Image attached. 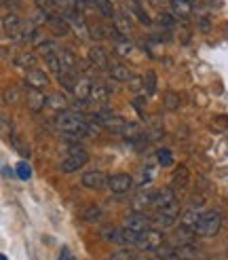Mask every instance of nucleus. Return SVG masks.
<instances>
[{"label": "nucleus", "mask_w": 228, "mask_h": 260, "mask_svg": "<svg viewBox=\"0 0 228 260\" xmlns=\"http://www.w3.org/2000/svg\"><path fill=\"white\" fill-rule=\"evenodd\" d=\"M55 125L66 136H79V138L89 136V121H85L81 114H76L72 110H61L55 116Z\"/></svg>", "instance_id": "nucleus-1"}, {"label": "nucleus", "mask_w": 228, "mask_h": 260, "mask_svg": "<svg viewBox=\"0 0 228 260\" xmlns=\"http://www.w3.org/2000/svg\"><path fill=\"white\" fill-rule=\"evenodd\" d=\"M137 248H142L146 252H155V250H161L165 245V235L159 231V229H148L144 233L137 235Z\"/></svg>", "instance_id": "nucleus-2"}, {"label": "nucleus", "mask_w": 228, "mask_h": 260, "mask_svg": "<svg viewBox=\"0 0 228 260\" xmlns=\"http://www.w3.org/2000/svg\"><path fill=\"white\" fill-rule=\"evenodd\" d=\"M222 226V216L220 212H205L201 218V224L197 229V233L201 237H215L218 235V231Z\"/></svg>", "instance_id": "nucleus-3"}, {"label": "nucleus", "mask_w": 228, "mask_h": 260, "mask_svg": "<svg viewBox=\"0 0 228 260\" xmlns=\"http://www.w3.org/2000/svg\"><path fill=\"white\" fill-rule=\"evenodd\" d=\"M89 161V154L83 148H70V152L66 154V159L61 161V172L63 174H72L76 170L85 167V163Z\"/></svg>", "instance_id": "nucleus-4"}, {"label": "nucleus", "mask_w": 228, "mask_h": 260, "mask_svg": "<svg viewBox=\"0 0 228 260\" xmlns=\"http://www.w3.org/2000/svg\"><path fill=\"white\" fill-rule=\"evenodd\" d=\"M95 121L97 125H101L104 129H108V132H114V134H123L127 123L121 119V116L112 114V112H101V114H95Z\"/></svg>", "instance_id": "nucleus-5"}, {"label": "nucleus", "mask_w": 228, "mask_h": 260, "mask_svg": "<svg viewBox=\"0 0 228 260\" xmlns=\"http://www.w3.org/2000/svg\"><path fill=\"white\" fill-rule=\"evenodd\" d=\"M23 28H25V23L15 15V13H7V15L3 17V32L9 38H13V41H19Z\"/></svg>", "instance_id": "nucleus-6"}, {"label": "nucleus", "mask_w": 228, "mask_h": 260, "mask_svg": "<svg viewBox=\"0 0 228 260\" xmlns=\"http://www.w3.org/2000/svg\"><path fill=\"white\" fill-rule=\"evenodd\" d=\"M63 17H66V21L70 23V28H72V32H74L76 36H81V38H89V36H91V34H89V25L83 21L79 9L66 11V13H63Z\"/></svg>", "instance_id": "nucleus-7"}, {"label": "nucleus", "mask_w": 228, "mask_h": 260, "mask_svg": "<svg viewBox=\"0 0 228 260\" xmlns=\"http://www.w3.org/2000/svg\"><path fill=\"white\" fill-rule=\"evenodd\" d=\"M108 188L117 194H125L133 188V178L129 174H114L108 178Z\"/></svg>", "instance_id": "nucleus-8"}, {"label": "nucleus", "mask_w": 228, "mask_h": 260, "mask_svg": "<svg viewBox=\"0 0 228 260\" xmlns=\"http://www.w3.org/2000/svg\"><path fill=\"white\" fill-rule=\"evenodd\" d=\"M81 184L85 188H91V190H101V188L108 186V176L101 174V172H95V170L85 172L81 178Z\"/></svg>", "instance_id": "nucleus-9"}, {"label": "nucleus", "mask_w": 228, "mask_h": 260, "mask_svg": "<svg viewBox=\"0 0 228 260\" xmlns=\"http://www.w3.org/2000/svg\"><path fill=\"white\" fill-rule=\"evenodd\" d=\"M148 224H150V218H146L142 212H133V214H129L125 218V226L129 231H133V233H137V235L148 231Z\"/></svg>", "instance_id": "nucleus-10"}, {"label": "nucleus", "mask_w": 228, "mask_h": 260, "mask_svg": "<svg viewBox=\"0 0 228 260\" xmlns=\"http://www.w3.org/2000/svg\"><path fill=\"white\" fill-rule=\"evenodd\" d=\"M89 61H91L93 66L99 68V70H110L108 51L101 49V47H91V49H89Z\"/></svg>", "instance_id": "nucleus-11"}, {"label": "nucleus", "mask_w": 228, "mask_h": 260, "mask_svg": "<svg viewBox=\"0 0 228 260\" xmlns=\"http://www.w3.org/2000/svg\"><path fill=\"white\" fill-rule=\"evenodd\" d=\"M112 23H114V28H117L123 36L127 34H131L133 30V21H131V13H127V11H117L114 13V17H112Z\"/></svg>", "instance_id": "nucleus-12"}, {"label": "nucleus", "mask_w": 228, "mask_h": 260, "mask_svg": "<svg viewBox=\"0 0 228 260\" xmlns=\"http://www.w3.org/2000/svg\"><path fill=\"white\" fill-rule=\"evenodd\" d=\"M47 98L43 93V89H34V87H28V108L34 110V112H41L45 106H47Z\"/></svg>", "instance_id": "nucleus-13"}, {"label": "nucleus", "mask_w": 228, "mask_h": 260, "mask_svg": "<svg viewBox=\"0 0 228 260\" xmlns=\"http://www.w3.org/2000/svg\"><path fill=\"white\" fill-rule=\"evenodd\" d=\"M171 254H173V258H177V260H201V258H203V254L195 248L193 243L177 245V248H175Z\"/></svg>", "instance_id": "nucleus-14"}, {"label": "nucleus", "mask_w": 228, "mask_h": 260, "mask_svg": "<svg viewBox=\"0 0 228 260\" xmlns=\"http://www.w3.org/2000/svg\"><path fill=\"white\" fill-rule=\"evenodd\" d=\"M190 184V174H188V167L180 165L177 170L173 172V178H171V188L175 190H186Z\"/></svg>", "instance_id": "nucleus-15"}, {"label": "nucleus", "mask_w": 228, "mask_h": 260, "mask_svg": "<svg viewBox=\"0 0 228 260\" xmlns=\"http://www.w3.org/2000/svg\"><path fill=\"white\" fill-rule=\"evenodd\" d=\"M175 188H161V190H155V207L161 210V207H167L171 203H175Z\"/></svg>", "instance_id": "nucleus-16"}, {"label": "nucleus", "mask_w": 228, "mask_h": 260, "mask_svg": "<svg viewBox=\"0 0 228 260\" xmlns=\"http://www.w3.org/2000/svg\"><path fill=\"white\" fill-rule=\"evenodd\" d=\"M25 85L34 87V89H45V87L49 85V76H47L43 70L32 68V70L28 72V76H25Z\"/></svg>", "instance_id": "nucleus-17"}, {"label": "nucleus", "mask_w": 228, "mask_h": 260, "mask_svg": "<svg viewBox=\"0 0 228 260\" xmlns=\"http://www.w3.org/2000/svg\"><path fill=\"white\" fill-rule=\"evenodd\" d=\"M108 72L112 74V79L119 81V83H129V79L133 76L131 70H129V66H125V63H121V61L110 63V70Z\"/></svg>", "instance_id": "nucleus-18"}, {"label": "nucleus", "mask_w": 228, "mask_h": 260, "mask_svg": "<svg viewBox=\"0 0 228 260\" xmlns=\"http://www.w3.org/2000/svg\"><path fill=\"white\" fill-rule=\"evenodd\" d=\"M171 11L175 17H182V19H188L193 15L195 11V5L190 0H171Z\"/></svg>", "instance_id": "nucleus-19"}, {"label": "nucleus", "mask_w": 228, "mask_h": 260, "mask_svg": "<svg viewBox=\"0 0 228 260\" xmlns=\"http://www.w3.org/2000/svg\"><path fill=\"white\" fill-rule=\"evenodd\" d=\"M150 205H155V190L144 188L133 199V212H142V210H146V207H150Z\"/></svg>", "instance_id": "nucleus-20"}, {"label": "nucleus", "mask_w": 228, "mask_h": 260, "mask_svg": "<svg viewBox=\"0 0 228 260\" xmlns=\"http://www.w3.org/2000/svg\"><path fill=\"white\" fill-rule=\"evenodd\" d=\"M59 61H61V72H72L74 74V68L79 66V59H76V55L72 53L70 49H59Z\"/></svg>", "instance_id": "nucleus-21"}, {"label": "nucleus", "mask_w": 228, "mask_h": 260, "mask_svg": "<svg viewBox=\"0 0 228 260\" xmlns=\"http://www.w3.org/2000/svg\"><path fill=\"white\" fill-rule=\"evenodd\" d=\"M175 220H177L175 214H169V212H165V210H157V214L150 218V222L155 224V226L169 229V226H175Z\"/></svg>", "instance_id": "nucleus-22"}, {"label": "nucleus", "mask_w": 228, "mask_h": 260, "mask_svg": "<svg viewBox=\"0 0 228 260\" xmlns=\"http://www.w3.org/2000/svg\"><path fill=\"white\" fill-rule=\"evenodd\" d=\"M201 218H203V214H201L199 210H195V207H190V210H186V212L182 214L180 224H184V226H188V229L197 231L199 224H201Z\"/></svg>", "instance_id": "nucleus-23"}, {"label": "nucleus", "mask_w": 228, "mask_h": 260, "mask_svg": "<svg viewBox=\"0 0 228 260\" xmlns=\"http://www.w3.org/2000/svg\"><path fill=\"white\" fill-rule=\"evenodd\" d=\"M110 98V89L104 85V83H93L91 85V95H89V100L95 102V104H106Z\"/></svg>", "instance_id": "nucleus-24"}, {"label": "nucleus", "mask_w": 228, "mask_h": 260, "mask_svg": "<svg viewBox=\"0 0 228 260\" xmlns=\"http://www.w3.org/2000/svg\"><path fill=\"white\" fill-rule=\"evenodd\" d=\"M91 81H89V79H85V76H81V79L79 81H76V85H74V91H72V93L76 95V98H79L81 102H87L89 100V95H91Z\"/></svg>", "instance_id": "nucleus-25"}, {"label": "nucleus", "mask_w": 228, "mask_h": 260, "mask_svg": "<svg viewBox=\"0 0 228 260\" xmlns=\"http://www.w3.org/2000/svg\"><path fill=\"white\" fill-rule=\"evenodd\" d=\"M49 25H51V28H53L59 36H66L72 28H70V23L66 21V17H57V15H51L49 17Z\"/></svg>", "instance_id": "nucleus-26"}, {"label": "nucleus", "mask_w": 228, "mask_h": 260, "mask_svg": "<svg viewBox=\"0 0 228 260\" xmlns=\"http://www.w3.org/2000/svg\"><path fill=\"white\" fill-rule=\"evenodd\" d=\"M36 51H38V53H41L43 57H47V55L57 53L59 47H57V43H55V41H51V38H43V41L36 45Z\"/></svg>", "instance_id": "nucleus-27"}, {"label": "nucleus", "mask_w": 228, "mask_h": 260, "mask_svg": "<svg viewBox=\"0 0 228 260\" xmlns=\"http://www.w3.org/2000/svg\"><path fill=\"white\" fill-rule=\"evenodd\" d=\"M34 63H36V55L32 51H21V53H17V57H15L17 68H34Z\"/></svg>", "instance_id": "nucleus-28"}, {"label": "nucleus", "mask_w": 228, "mask_h": 260, "mask_svg": "<svg viewBox=\"0 0 228 260\" xmlns=\"http://www.w3.org/2000/svg\"><path fill=\"white\" fill-rule=\"evenodd\" d=\"M3 102L5 104H19L23 102V91L19 87H9L3 91Z\"/></svg>", "instance_id": "nucleus-29"}, {"label": "nucleus", "mask_w": 228, "mask_h": 260, "mask_svg": "<svg viewBox=\"0 0 228 260\" xmlns=\"http://www.w3.org/2000/svg\"><path fill=\"white\" fill-rule=\"evenodd\" d=\"M83 220L85 222H97V220H101V207L95 205V203L87 205L83 210Z\"/></svg>", "instance_id": "nucleus-30"}, {"label": "nucleus", "mask_w": 228, "mask_h": 260, "mask_svg": "<svg viewBox=\"0 0 228 260\" xmlns=\"http://www.w3.org/2000/svg\"><path fill=\"white\" fill-rule=\"evenodd\" d=\"M93 5H95V9L99 11V15L101 17H114V5H112V0H93Z\"/></svg>", "instance_id": "nucleus-31"}, {"label": "nucleus", "mask_w": 228, "mask_h": 260, "mask_svg": "<svg viewBox=\"0 0 228 260\" xmlns=\"http://www.w3.org/2000/svg\"><path fill=\"white\" fill-rule=\"evenodd\" d=\"M114 53H117L119 57H129L133 53V45L129 43V38L117 41V45H114Z\"/></svg>", "instance_id": "nucleus-32"}, {"label": "nucleus", "mask_w": 228, "mask_h": 260, "mask_svg": "<svg viewBox=\"0 0 228 260\" xmlns=\"http://www.w3.org/2000/svg\"><path fill=\"white\" fill-rule=\"evenodd\" d=\"M163 104H165V108L167 110H177L180 108V104H182L180 93H175V91H167L165 98H163Z\"/></svg>", "instance_id": "nucleus-33"}, {"label": "nucleus", "mask_w": 228, "mask_h": 260, "mask_svg": "<svg viewBox=\"0 0 228 260\" xmlns=\"http://www.w3.org/2000/svg\"><path fill=\"white\" fill-rule=\"evenodd\" d=\"M36 9L47 13V15H55L59 5H57V0H36Z\"/></svg>", "instance_id": "nucleus-34"}, {"label": "nucleus", "mask_w": 228, "mask_h": 260, "mask_svg": "<svg viewBox=\"0 0 228 260\" xmlns=\"http://www.w3.org/2000/svg\"><path fill=\"white\" fill-rule=\"evenodd\" d=\"M195 233H197V231H193V229H188V226L180 224V229H177V241H180V245L193 243V239H195Z\"/></svg>", "instance_id": "nucleus-35"}, {"label": "nucleus", "mask_w": 228, "mask_h": 260, "mask_svg": "<svg viewBox=\"0 0 228 260\" xmlns=\"http://www.w3.org/2000/svg\"><path fill=\"white\" fill-rule=\"evenodd\" d=\"M57 83L66 89V91H74V85H76V79L72 72H59L57 74Z\"/></svg>", "instance_id": "nucleus-36"}, {"label": "nucleus", "mask_w": 228, "mask_h": 260, "mask_svg": "<svg viewBox=\"0 0 228 260\" xmlns=\"http://www.w3.org/2000/svg\"><path fill=\"white\" fill-rule=\"evenodd\" d=\"M121 136H125L127 140H137V138H142V129H139V125H135V123H127L125 132Z\"/></svg>", "instance_id": "nucleus-37"}, {"label": "nucleus", "mask_w": 228, "mask_h": 260, "mask_svg": "<svg viewBox=\"0 0 228 260\" xmlns=\"http://www.w3.org/2000/svg\"><path fill=\"white\" fill-rule=\"evenodd\" d=\"M45 61H47V66H49V70L53 72L55 76L61 72V61H59V53H53V55H47L45 57Z\"/></svg>", "instance_id": "nucleus-38"}, {"label": "nucleus", "mask_w": 228, "mask_h": 260, "mask_svg": "<svg viewBox=\"0 0 228 260\" xmlns=\"http://www.w3.org/2000/svg\"><path fill=\"white\" fill-rule=\"evenodd\" d=\"M49 106H53L55 110H66V98L55 93V95H51L49 98Z\"/></svg>", "instance_id": "nucleus-39"}, {"label": "nucleus", "mask_w": 228, "mask_h": 260, "mask_svg": "<svg viewBox=\"0 0 228 260\" xmlns=\"http://www.w3.org/2000/svg\"><path fill=\"white\" fill-rule=\"evenodd\" d=\"M144 83H146V81L142 79V76H131V79H129V89L133 91V93H139L142 89H146Z\"/></svg>", "instance_id": "nucleus-40"}, {"label": "nucleus", "mask_w": 228, "mask_h": 260, "mask_svg": "<svg viewBox=\"0 0 228 260\" xmlns=\"http://www.w3.org/2000/svg\"><path fill=\"white\" fill-rule=\"evenodd\" d=\"M17 176H19L21 180H28V178L32 176V167L25 163V161H21V163L17 165Z\"/></svg>", "instance_id": "nucleus-41"}, {"label": "nucleus", "mask_w": 228, "mask_h": 260, "mask_svg": "<svg viewBox=\"0 0 228 260\" xmlns=\"http://www.w3.org/2000/svg\"><path fill=\"white\" fill-rule=\"evenodd\" d=\"M146 91L152 95L157 91V76H155V72H148L146 74Z\"/></svg>", "instance_id": "nucleus-42"}, {"label": "nucleus", "mask_w": 228, "mask_h": 260, "mask_svg": "<svg viewBox=\"0 0 228 260\" xmlns=\"http://www.w3.org/2000/svg\"><path fill=\"white\" fill-rule=\"evenodd\" d=\"M110 260H137V256H135L133 252H129V250H121V252H117V254H112Z\"/></svg>", "instance_id": "nucleus-43"}, {"label": "nucleus", "mask_w": 228, "mask_h": 260, "mask_svg": "<svg viewBox=\"0 0 228 260\" xmlns=\"http://www.w3.org/2000/svg\"><path fill=\"white\" fill-rule=\"evenodd\" d=\"M157 159L161 165H171V152L169 150H159L157 152Z\"/></svg>", "instance_id": "nucleus-44"}, {"label": "nucleus", "mask_w": 228, "mask_h": 260, "mask_svg": "<svg viewBox=\"0 0 228 260\" xmlns=\"http://www.w3.org/2000/svg\"><path fill=\"white\" fill-rule=\"evenodd\" d=\"M193 207L201 212L203 207H205V197H203V194H193Z\"/></svg>", "instance_id": "nucleus-45"}, {"label": "nucleus", "mask_w": 228, "mask_h": 260, "mask_svg": "<svg viewBox=\"0 0 228 260\" xmlns=\"http://www.w3.org/2000/svg\"><path fill=\"white\" fill-rule=\"evenodd\" d=\"M3 7H5V9L17 11V9H21V3H19V0H3Z\"/></svg>", "instance_id": "nucleus-46"}, {"label": "nucleus", "mask_w": 228, "mask_h": 260, "mask_svg": "<svg viewBox=\"0 0 228 260\" xmlns=\"http://www.w3.org/2000/svg\"><path fill=\"white\" fill-rule=\"evenodd\" d=\"M159 23H161V25H171L173 19H171L169 13H161V15H159Z\"/></svg>", "instance_id": "nucleus-47"}, {"label": "nucleus", "mask_w": 228, "mask_h": 260, "mask_svg": "<svg viewBox=\"0 0 228 260\" xmlns=\"http://www.w3.org/2000/svg\"><path fill=\"white\" fill-rule=\"evenodd\" d=\"M72 3H74V7L79 9V11H83V9H87L89 5H91L93 0H72Z\"/></svg>", "instance_id": "nucleus-48"}, {"label": "nucleus", "mask_w": 228, "mask_h": 260, "mask_svg": "<svg viewBox=\"0 0 228 260\" xmlns=\"http://www.w3.org/2000/svg\"><path fill=\"white\" fill-rule=\"evenodd\" d=\"M3 136H5V138H9V136H11V129H9V119H7V116H3Z\"/></svg>", "instance_id": "nucleus-49"}, {"label": "nucleus", "mask_w": 228, "mask_h": 260, "mask_svg": "<svg viewBox=\"0 0 228 260\" xmlns=\"http://www.w3.org/2000/svg\"><path fill=\"white\" fill-rule=\"evenodd\" d=\"M61 260H72V256L68 254V250H63V252H61Z\"/></svg>", "instance_id": "nucleus-50"}, {"label": "nucleus", "mask_w": 228, "mask_h": 260, "mask_svg": "<svg viewBox=\"0 0 228 260\" xmlns=\"http://www.w3.org/2000/svg\"><path fill=\"white\" fill-rule=\"evenodd\" d=\"M137 260H157V258H150V256H137Z\"/></svg>", "instance_id": "nucleus-51"}, {"label": "nucleus", "mask_w": 228, "mask_h": 260, "mask_svg": "<svg viewBox=\"0 0 228 260\" xmlns=\"http://www.w3.org/2000/svg\"><path fill=\"white\" fill-rule=\"evenodd\" d=\"M0 260H7V258H5V256H0Z\"/></svg>", "instance_id": "nucleus-52"}]
</instances>
